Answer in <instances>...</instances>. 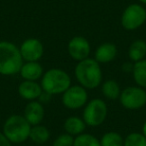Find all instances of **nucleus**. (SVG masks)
Segmentation results:
<instances>
[{
  "label": "nucleus",
  "instance_id": "nucleus-4",
  "mask_svg": "<svg viewBox=\"0 0 146 146\" xmlns=\"http://www.w3.org/2000/svg\"><path fill=\"white\" fill-rule=\"evenodd\" d=\"M31 127L23 115L13 114L6 119L2 132L11 143H22L29 139Z\"/></svg>",
  "mask_w": 146,
  "mask_h": 146
},
{
  "label": "nucleus",
  "instance_id": "nucleus-9",
  "mask_svg": "<svg viewBox=\"0 0 146 146\" xmlns=\"http://www.w3.org/2000/svg\"><path fill=\"white\" fill-rule=\"evenodd\" d=\"M20 54L25 62L39 61L44 53V47L41 41L37 38H28L21 43Z\"/></svg>",
  "mask_w": 146,
  "mask_h": 146
},
{
  "label": "nucleus",
  "instance_id": "nucleus-10",
  "mask_svg": "<svg viewBox=\"0 0 146 146\" xmlns=\"http://www.w3.org/2000/svg\"><path fill=\"white\" fill-rule=\"evenodd\" d=\"M89 41L83 36H75L68 42V53L73 60L82 61L88 58L90 54Z\"/></svg>",
  "mask_w": 146,
  "mask_h": 146
},
{
  "label": "nucleus",
  "instance_id": "nucleus-12",
  "mask_svg": "<svg viewBox=\"0 0 146 146\" xmlns=\"http://www.w3.org/2000/svg\"><path fill=\"white\" fill-rule=\"evenodd\" d=\"M44 114L45 110L42 103L36 101V100H33L25 106L23 116L30 123L31 126H34L41 123V121L44 118Z\"/></svg>",
  "mask_w": 146,
  "mask_h": 146
},
{
  "label": "nucleus",
  "instance_id": "nucleus-21",
  "mask_svg": "<svg viewBox=\"0 0 146 146\" xmlns=\"http://www.w3.org/2000/svg\"><path fill=\"white\" fill-rule=\"evenodd\" d=\"M73 146H101L100 140L89 133H82L74 138Z\"/></svg>",
  "mask_w": 146,
  "mask_h": 146
},
{
  "label": "nucleus",
  "instance_id": "nucleus-24",
  "mask_svg": "<svg viewBox=\"0 0 146 146\" xmlns=\"http://www.w3.org/2000/svg\"><path fill=\"white\" fill-rule=\"evenodd\" d=\"M11 142L6 138L3 132H0V146H12Z\"/></svg>",
  "mask_w": 146,
  "mask_h": 146
},
{
  "label": "nucleus",
  "instance_id": "nucleus-1",
  "mask_svg": "<svg viewBox=\"0 0 146 146\" xmlns=\"http://www.w3.org/2000/svg\"><path fill=\"white\" fill-rule=\"evenodd\" d=\"M74 73L77 81L85 89H94L101 84V67L94 58L88 57L79 61L76 65Z\"/></svg>",
  "mask_w": 146,
  "mask_h": 146
},
{
  "label": "nucleus",
  "instance_id": "nucleus-14",
  "mask_svg": "<svg viewBox=\"0 0 146 146\" xmlns=\"http://www.w3.org/2000/svg\"><path fill=\"white\" fill-rule=\"evenodd\" d=\"M21 77L24 80L29 81H37L43 75V67L38 61L32 62H24L19 71Z\"/></svg>",
  "mask_w": 146,
  "mask_h": 146
},
{
  "label": "nucleus",
  "instance_id": "nucleus-25",
  "mask_svg": "<svg viewBox=\"0 0 146 146\" xmlns=\"http://www.w3.org/2000/svg\"><path fill=\"white\" fill-rule=\"evenodd\" d=\"M142 134L146 137V122L143 124V127H142Z\"/></svg>",
  "mask_w": 146,
  "mask_h": 146
},
{
  "label": "nucleus",
  "instance_id": "nucleus-6",
  "mask_svg": "<svg viewBox=\"0 0 146 146\" xmlns=\"http://www.w3.org/2000/svg\"><path fill=\"white\" fill-rule=\"evenodd\" d=\"M146 21V9L142 5L133 3L124 9L121 16V25L126 30H135Z\"/></svg>",
  "mask_w": 146,
  "mask_h": 146
},
{
  "label": "nucleus",
  "instance_id": "nucleus-23",
  "mask_svg": "<svg viewBox=\"0 0 146 146\" xmlns=\"http://www.w3.org/2000/svg\"><path fill=\"white\" fill-rule=\"evenodd\" d=\"M73 143H74L73 136L65 132L63 134H60L54 140L52 146H73Z\"/></svg>",
  "mask_w": 146,
  "mask_h": 146
},
{
  "label": "nucleus",
  "instance_id": "nucleus-5",
  "mask_svg": "<svg viewBox=\"0 0 146 146\" xmlns=\"http://www.w3.org/2000/svg\"><path fill=\"white\" fill-rule=\"evenodd\" d=\"M108 109L105 102L100 98H95L86 103L82 119L84 120L86 125L96 127L105 121Z\"/></svg>",
  "mask_w": 146,
  "mask_h": 146
},
{
  "label": "nucleus",
  "instance_id": "nucleus-3",
  "mask_svg": "<svg viewBox=\"0 0 146 146\" xmlns=\"http://www.w3.org/2000/svg\"><path fill=\"white\" fill-rule=\"evenodd\" d=\"M71 86V78L66 71L60 68H51L43 73L41 87L49 95L63 94Z\"/></svg>",
  "mask_w": 146,
  "mask_h": 146
},
{
  "label": "nucleus",
  "instance_id": "nucleus-19",
  "mask_svg": "<svg viewBox=\"0 0 146 146\" xmlns=\"http://www.w3.org/2000/svg\"><path fill=\"white\" fill-rule=\"evenodd\" d=\"M102 94L105 96L107 99L110 100H116L119 99L120 94H121V89L120 86L115 80H106L101 87Z\"/></svg>",
  "mask_w": 146,
  "mask_h": 146
},
{
  "label": "nucleus",
  "instance_id": "nucleus-20",
  "mask_svg": "<svg viewBox=\"0 0 146 146\" xmlns=\"http://www.w3.org/2000/svg\"><path fill=\"white\" fill-rule=\"evenodd\" d=\"M100 144L101 146H123L124 139L118 132L109 131L101 137Z\"/></svg>",
  "mask_w": 146,
  "mask_h": 146
},
{
  "label": "nucleus",
  "instance_id": "nucleus-7",
  "mask_svg": "<svg viewBox=\"0 0 146 146\" xmlns=\"http://www.w3.org/2000/svg\"><path fill=\"white\" fill-rule=\"evenodd\" d=\"M119 100L121 105L126 109H140L146 104V91L139 86L126 87L121 91Z\"/></svg>",
  "mask_w": 146,
  "mask_h": 146
},
{
  "label": "nucleus",
  "instance_id": "nucleus-13",
  "mask_svg": "<svg viewBox=\"0 0 146 146\" xmlns=\"http://www.w3.org/2000/svg\"><path fill=\"white\" fill-rule=\"evenodd\" d=\"M117 55V47L111 42H104L100 44L95 50L94 59L98 63H108L113 61Z\"/></svg>",
  "mask_w": 146,
  "mask_h": 146
},
{
  "label": "nucleus",
  "instance_id": "nucleus-17",
  "mask_svg": "<svg viewBox=\"0 0 146 146\" xmlns=\"http://www.w3.org/2000/svg\"><path fill=\"white\" fill-rule=\"evenodd\" d=\"M133 79L137 86L146 88V59L137 61L133 64L132 68Z\"/></svg>",
  "mask_w": 146,
  "mask_h": 146
},
{
  "label": "nucleus",
  "instance_id": "nucleus-22",
  "mask_svg": "<svg viewBox=\"0 0 146 146\" xmlns=\"http://www.w3.org/2000/svg\"><path fill=\"white\" fill-rule=\"evenodd\" d=\"M123 146H146V137L142 133L132 132L125 137Z\"/></svg>",
  "mask_w": 146,
  "mask_h": 146
},
{
  "label": "nucleus",
  "instance_id": "nucleus-11",
  "mask_svg": "<svg viewBox=\"0 0 146 146\" xmlns=\"http://www.w3.org/2000/svg\"><path fill=\"white\" fill-rule=\"evenodd\" d=\"M42 93L43 89L41 87V84H39L37 81L24 80L18 86V94L20 97L28 101L39 99Z\"/></svg>",
  "mask_w": 146,
  "mask_h": 146
},
{
  "label": "nucleus",
  "instance_id": "nucleus-27",
  "mask_svg": "<svg viewBox=\"0 0 146 146\" xmlns=\"http://www.w3.org/2000/svg\"><path fill=\"white\" fill-rule=\"evenodd\" d=\"M0 122H1V118H0Z\"/></svg>",
  "mask_w": 146,
  "mask_h": 146
},
{
  "label": "nucleus",
  "instance_id": "nucleus-26",
  "mask_svg": "<svg viewBox=\"0 0 146 146\" xmlns=\"http://www.w3.org/2000/svg\"><path fill=\"white\" fill-rule=\"evenodd\" d=\"M139 1L142 3V4H145L146 5V0H139Z\"/></svg>",
  "mask_w": 146,
  "mask_h": 146
},
{
  "label": "nucleus",
  "instance_id": "nucleus-8",
  "mask_svg": "<svg viewBox=\"0 0 146 146\" xmlns=\"http://www.w3.org/2000/svg\"><path fill=\"white\" fill-rule=\"evenodd\" d=\"M87 100V89L81 85H71L62 94V103L68 109H79L86 105Z\"/></svg>",
  "mask_w": 146,
  "mask_h": 146
},
{
  "label": "nucleus",
  "instance_id": "nucleus-16",
  "mask_svg": "<svg viewBox=\"0 0 146 146\" xmlns=\"http://www.w3.org/2000/svg\"><path fill=\"white\" fill-rule=\"evenodd\" d=\"M129 58L134 62L143 60L146 56V42L142 39L134 40L128 49Z\"/></svg>",
  "mask_w": 146,
  "mask_h": 146
},
{
  "label": "nucleus",
  "instance_id": "nucleus-2",
  "mask_svg": "<svg viewBox=\"0 0 146 146\" xmlns=\"http://www.w3.org/2000/svg\"><path fill=\"white\" fill-rule=\"evenodd\" d=\"M24 61L19 47L10 41H0V74L5 76L19 73Z\"/></svg>",
  "mask_w": 146,
  "mask_h": 146
},
{
  "label": "nucleus",
  "instance_id": "nucleus-15",
  "mask_svg": "<svg viewBox=\"0 0 146 146\" xmlns=\"http://www.w3.org/2000/svg\"><path fill=\"white\" fill-rule=\"evenodd\" d=\"M86 124L84 120L77 116H70L64 122V130L66 133L72 136L80 135L84 132Z\"/></svg>",
  "mask_w": 146,
  "mask_h": 146
},
{
  "label": "nucleus",
  "instance_id": "nucleus-18",
  "mask_svg": "<svg viewBox=\"0 0 146 146\" xmlns=\"http://www.w3.org/2000/svg\"><path fill=\"white\" fill-rule=\"evenodd\" d=\"M50 137V132L48 128L44 125H34L31 127L30 134H29V139L36 144H44L48 141Z\"/></svg>",
  "mask_w": 146,
  "mask_h": 146
}]
</instances>
